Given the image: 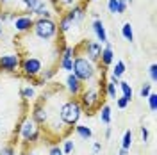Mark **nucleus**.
Listing matches in <instances>:
<instances>
[{
  "instance_id": "obj_47",
  "label": "nucleus",
  "mask_w": 157,
  "mask_h": 155,
  "mask_svg": "<svg viewBox=\"0 0 157 155\" xmlns=\"http://www.w3.org/2000/svg\"><path fill=\"white\" fill-rule=\"evenodd\" d=\"M21 155H25V153H21Z\"/></svg>"
},
{
  "instance_id": "obj_29",
  "label": "nucleus",
  "mask_w": 157,
  "mask_h": 155,
  "mask_svg": "<svg viewBox=\"0 0 157 155\" xmlns=\"http://www.w3.org/2000/svg\"><path fill=\"white\" fill-rule=\"evenodd\" d=\"M61 150H63V153L64 155H70L73 150H75V145H73V141L71 139H66L64 143H63V146H61Z\"/></svg>"
},
{
  "instance_id": "obj_28",
  "label": "nucleus",
  "mask_w": 157,
  "mask_h": 155,
  "mask_svg": "<svg viewBox=\"0 0 157 155\" xmlns=\"http://www.w3.org/2000/svg\"><path fill=\"white\" fill-rule=\"evenodd\" d=\"M152 82H145L143 86H141V89H139V96L141 98H148V95L152 93Z\"/></svg>"
},
{
  "instance_id": "obj_30",
  "label": "nucleus",
  "mask_w": 157,
  "mask_h": 155,
  "mask_svg": "<svg viewBox=\"0 0 157 155\" xmlns=\"http://www.w3.org/2000/svg\"><path fill=\"white\" fill-rule=\"evenodd\" d=\"M148 109H150L152 112L157 111V95L155 93H150V95H148Z\"/></svg>"
},
{
  "instance_id": "obj_13",
  "label": "nucleus",
  "mask_w": 157,
  "mask_h": 155,
  "mask_svg": "<svg viewBox=\"0 0 157 155\" xmlns=\"http://www.w3.org/2000/svg\"><path fill=\"white\" fill-rule=\"evenodd\" d=\"M91 29H93V34H95V38L100 45H105L109 41L107 38V29H105V25H104V21L102 20H93V23H91Z\"/></svg>"
},
{
  "instance_id": "obj_3",
  "label": "nucleus",
  "mask_w": 157,
  "mask_h": 155,
  "mask_svg": "<svg viewBox=\"0 0 157 155\" xmlns=\"http://www.w3.org/2000/svg\"><path fill=\"white\" fill-rule=\"evenodd\" d=\"M78 102L82 105L84 114L91 116L93 112H97L98 109L102 107V93L98 91V87L91 86V87H84L82 93L78 95Z\"/></svg>"
},
{
  "instance_id": "obj_6",
  "label": "nucleus",
  "mask_w": 157,
  "mask_h": 155,
  "mask_svg": "<svg viewBox=\"0 0 157 155\" xmlns=\"http://www.w3.org/2000/svg\"><path fill=\"white\" fill-rule=\"evenodd\" d=\"M20 70L29 80H36L39 77V73L43 71V61L39 57H32V55L23 57L20 61Z\"/></svg>"
},
{
  "instance_id": "obj_18",
  "label": "nucleus",
  "mask_w": 157,
  "mask_h": 155,
  "mask_svg": "<svg viewBox=\"0 0 157 155\" xmlns=\"http://www.w3.org/2000/svg\"><path fill=\"white\" fill-rule=\"evenodd\" d=\"M118 89L121 91V96L127 98L128 102H132V98H134V91H132V86L128 84L127 80H120V84H118Z\"/></svg>"
},
{
  "instance_id": "obj_45",
  "label": "nucleus",
  "mask_w": 157,
  "mask_h": 155,
  "mask_svg": "<svg viewBox=\"0 0 157 155\" xmlns=\"http://www.w3.org/2000/svg\"><path fill=\"white\" fill-rule=\"evenodd\" d=\"M0 130H2V119H0Z\"/></svg>"
},
{
  "instance_id": "obj_31",
  "label": "nucleus",
  "mask_w": 157,
  "mask_h": 155,
  "mask_svg": "<svg viewBox=\"0 0 157 155\" xmlns=\"http://www.w3.org/2000/svg\"><path fill=\"white\" fill-rule=\"evenodd\" d=\"M0 155H18V153H16L14 145H6L0 148Z\"/></svg>"
},
{
  "instance_id": "obj_4",
  "label": "nucleus",
  "mask_w": 157,
  "mask_h": 155,
  "mask_svg": "<svg viewBox=\"0 0 157 155\" xmlns=\"http://www.w3.org/2000/svg\"><path fill=\"white\" fill-rule=\"evenodd\" d=\"M16 137H20L25 145H34L41 139V127L36 125L30 116L23 118V121L16 128Z\"/></svg>"
},
{
  "instance_id": "obj_42",
  "label": "nucleus",
  "mask_w": 157,
  "mask_h": 155,
  "mask_svg": "<svg viewBox=\"0 0 157 155\" xmlns=\"http://www.w3.org/2000/svg\"><path fill=\"white\" fill-rule=\"evenodd\" d=\"M93 20H100V14L98 13H93Z\"/></svg>"
},
{
  "instance_id": "obj_12",
  "label": "nucleus",
  "mask_w": 157,
  "mask_h": 155,
  "mask_svg": "<svg viewBox=\"0 0 157 155\" xmlns=\"http://www.w3.org/2000/svg\"><path fill=\"white\" fill-rule=\"evenodd\" d=\"M82 89H84V84H82L73 73H68V75H66V91L70 93V96L78 98V95L82 93Z\"/></svg>"
},
{
  "instance_id": "obj_14",
  "label": "nucleus",
  "mask_w": 157,
  "mask_h": 155,
  "mask_svg": "<svg viewBox=\"0 0 157 155\" xmlns=\"http://www.w3.org/2000/svg\"><path fill=\"white\" fill-rule=\"evenodd\" d=\"M100 66L102 68H109L113 62H114V50H113V43L107 41L105 45H104V48H102V54H100Z\"/></svg>"
},
{
  "instance_id": "obj_43",
  "label": "nucleus",
  "mask_w": 157,
  "mask_h": 155,
  "mask_svg": "<svg viewBox=\"0 0 157 155\" xmlns=\"http://www.w3.org/2000/svg\"><path fill=\"white\" fill-rule=\"evenodd\" d=\"M4 34V25H2V21H0V36Z\"/></svg>"
},
{
  "instance_id": "obj_32",
  "label": "nucleus",
  "mask_w": 157,
  "mask_h": 155,
  "mask_svg": "<svg viewBox=\"0 0 157 155\" xmlns=\"http://www.w3.org/2000/svg\"><path fill=\"white\" fill-rule=\"evenodd\" d=\"M18 0H0V11H11V7L16 4Z\"/></svg>"
},
{
  "instance_id": "obj_17",
  "label": "nucleus",
  "mask_w": 157,
  "mask_h": 155,
  "mask_svg": "<svg viewBox=\"0 0 157 155\" xmlns=\"http://www.w3.org/2000/svg\"><path fill=\"white\" fill-rule=\"evenodd\" d=\"M98 114H100V121L104 125H111V119H113V109L107 104H102V107L98 109Z\"/></svg>"
},
{
  "instance_id": "obj_9",
  "label": "nucleus",
  "mask_w": 157,
  "mask_h": 155,
  "mask_svg": "<svg viewBox=\"0 0 157 155\" xmlns=\"http://www.w3.org/2000/svg\"><path fill=\"white\" fill-rule=\"evenodd\" d=\"M20 55L18 54H2L0 55V71L14 73L20 70Z\"/></svg>"
},
{
  "instance_id": "obj_1",
  "label": "nucleus",
  "mask_w": 157,
  "mask_h": 155,
  "mask_svg": "<svg viewBox=\"0 0 157 155\" xmlns=\"http://www.w3.org/2000/svg\"><path fill=\"white\" fill-rule=\"evenodd\" d=\"M82 116H84V111H82V105H80L78 98H68L66 102H63L57 112V118L70 128H73L77 125Z\"/></svg>"
},
{
  "instance_id": "obj_21",
  "label": "nucleus",
  "mask_w": 157,
  "mask_h": 155,
  "mask_svg": "<svg viewBox=\"0 0 157 155\" xmlns=\"http://www.w3.org/2000/svg\"><path fill=\"white\" fill-rule=\"evenodd\" d=\"M125 71H127V66H125V62L123 61H116L114 62V66H113V71H111V75L116 78H121L125 75Z\"/></svg>"
},
{
  "instance_id": "obj_10",
  "label": "nucleus",
  "mask_w": 157,
  "mask_h": 155,
  "mask_svg": "<svg viewBox=\"0 0 157 155\" xmlns=\"http://www.w3.org/2000/svg\"><path fill=\"white\" fill-rule=\"evenodd\" d=\"M32 25H34V18L32 14H25V13H20L18 16L13 21V27L16 32L20 34H25V32H30L32 30Z\"/></svg>"
},
{
  "instance_id": "obj_2",
  "label": "nucleus",
  "mask_w": 157,
  "mask_h": 155,
  "mask_svg": "<svg viewBox=\"0 0 157 155\" xmlns=\"http://www.w3.org/2000/svg\"><path fill=\"white\" fill-rule=\"evenodd\" d=\"M71 73H73L82 84H86V82H95V78H97V75H98V70H97V66H95V62H91V61L86 59L84 55H75Z\"/></svg>"
},
{
  "instance_id": "obj_15",
  "label": "nucleus",
  "mask_w": 157,
  "mask_h": 155,
  "mask_svg": "<svg viewBox=\"0 0 157 155\" xmlns=\"http://www.w3.org/2000/svg\"><path fill=\"white\" fill-rule=\"evenodd\" d=\"M32 14L38 16V18H52V11L48 9V2L39 0V4L36 6V9L32 11Z\"/></svg>"
},
{
  "instance_id": "obj_46",
  "label": "nucleus",
  "mask_w": 157,
  "mask_h": 155,
  "mask_svg": "<svg viewBox=\"0 0 157 155\" xmlns=\"http://www.w3.org/2000/svg\"><path fill=\"white\" fill-rule=\"evenodd\" d=\"M91 2H95V0H91Z\"/></svg>"
},
{
  "instance_id": "obj_8",
  "label": "nucleus",
  "mask_w": 157,
  "mask_h": 155,
  "mask_svg": "<svg viewBox=\"0 0 157 155\" xmlns=\"http://www.w3.org/2000/svg\"><path fill=\"white\" fill-rule=\"evenodd\" d=\"M30 118H32L34 123L39 125V127L47 125V121L50 119V116H48V109L45 105V100H43V98H39L38 102H34L32 111H30Z\"/></svg>"
},
{
  "instance_id": "obj_5",
  "label": "nucleus",
  "mask_w": 157,
  "mask_h": 155,
  "mask_svg": "<svg viewBox=\"0 0 157 155\" xmlns=\"http://www.w3.org/2000/svg\"><path fill=\"white\" fill-rule=\"evenodd\" d=\"M32 32L36 38L43 39V41H50L59 34L57 21L54 18H36L34 25H32Z\"/></svg>"
},
{
  "instance_id": "obj_23",
  "label": "nucleus",
  "mask_w": 157,
  "mask_h": 155,
  "mask_svg": "<svg viewBox=\"0 0 157 155\" xmlns=\"http://www.w3.org/2000/svg\"><path fill=\"white\" fill-rule=\"evenodd\" d=\"M71 27H73V23L70 21V18L66 16V14H63V16H61V20H59L57 30L61 32V34H66V32H68V30L71 29Z\"/></svg>"
},
{
  "instance_id": "obj_41",
  "label": "nucleus",
  "mask_w": 157,
  "mask_h": 155,
  "mask_svg": "<svg viewBox=\"0 0 157 155\" xmlns=\"http://www.w3.org/2000/svg\"><path fill=\"white\" fill-rule=\"evenodd\" d=\"M118 155H128V150H123V148H120V152H118Z\"/></svg>"
},
{
  "instance_id": "obj_44",
  "label": "nucleus",
  "mask_w": 157,
  "mask_h": 155,
  "mask_svg": "<svg viewBox=\"0 0 157 155\" xmlns=\"http://www.w3.org/2000/svg\"><path fill=\"white\" fill-rule=\"evenodd\" d=\"M125 2H127V4H132V2H134V0H125Z\"/></svg>"
},
{
  "instance_id": "obj_19",
  "label": "nucleus",
  "mask_w": 157,
  "mask_h": 155,
  "mask_svg": "<svg viewBox=\"0 0 157 155\" xmlns=\"http://www.w3.org/2000/svg\"><path fill=\"white\" fill-rule=\"evenodd\" d=\"M121 38L125 39V41H128V43L134 41V29H132L130 21H125V23L121 25Z\"/></svg>"
},
{
  "instance_id": "obj_38",
  "label": "nucleus",
  "mask_w": 157,
  "mask_h": 155,
  "mask_svg": "<svg viewBox=\"0 0 157 155\" xmlns=\"http://www.w3.org/2000/svg\"><path fill=\"white\" fill-rule=\"evenodd\" d=\"M100 150H102V143H100V141H95V143H93V148H91V155H98Z\"/></svg>"
},
{
  "instance_id": "obj_33",
  "label": "nucleus",
  "mask_w": 157,
  "mask_h": 155,
  "mask_svg": "<svg viewBox=\"0 0 157 155\" xmlns=\"http://www.w3.org/2000/svg\"><path fill=\"white\" fill-rule=\"evenodd\" d=\"M148 77L152 82H157V64H150L148 68Z\"/></svg>"
},
{
  "instance_id": "obj_40",
  "label": "nucleus",
  "mask_w": 157,
  "mask_h": 155,
  "mask_svg": "<svg viewBox=\"0 0 157 155\" xmlns=\"http://www.w3.org/2000/svg\"><path fill=\"white\" fill-rule=\"evenodd\" d=\"M111 136H113V128L107 127V128H105V139H111Z\"/></svg>"
},
{
  "instance_id": "obj_34",
  "label": "nucleus",
  "mask_w": 157,
  "mask_h": 155,
  "mask_svg": "<svg viewBox=\"0 0 157 155\" xmlns=\"http://www.w3.org/2000/svg\"><path fill=\"white\" fill-rule=\"evenodd\" d=\"M107 9L111 14H116L118 13V0H107Z\"/></svg>"
},
{
  "instance_id": "obj_25",
  "label": "nucleus",
  "mask_w": 157,
  "mask_h": 155,
  "mask_svg": "<svg viewBox=\"0 0 157 155\" xmlns=\"http://www.w3.org/2000/svg\"><path fill=\"white\" fill-rule=\"evenodd\" d=\"M132 141H134V136H132V130H127L123 137H121V148L123 150H128L130 152V148H132Z\"/></svg>"
},
{
  "instance_id": "obj_7",
  "label": "nucleus",
  "mask_w": 157,
  "mask_h": 155,
  "mask_svg": "<svg viewBox=\"0 0 157 155\" xmlns=\"http://www.w3.org/2000/svg\"><path fill=\"white\" fill-rule=\"evenodd\" d=\"M77 48H84V54H77V55H84L86 59H89L91 62H98L100 61V54H102V45L98 41H91V39H86L78 45Z\"/></svg>"
},
{
  "instance_id": "obj_26",
  "label": "nucleus",
  "mask_w": 157,
  "mask_h": 155,
  "mask_svg": "<svg viewBox=\"0 0 157 155\" xmlns=\"http://www.w3.org/2000/svg\"><path fill=\"white\" fill-rule=\"evenodd\" d=\"M54 2V6H56V9H70V7H73L75 4H77V0H52Z\"/></svg>"
},
{
  "instance_id": "obj_22",
  "label": "nucleus",
  "mask_w": 157,
  "mask_h": 155,
  "mask_svg": "<svg viewBox=\"0 0 157 155\" xmlns=\"http://www.w3.org/2000/svg\"><path fill=\"white\" fill-rule=\"evenodd\" d=\"M73 59L75 57H63L61 55L57 68H61L63 71H66V73H71V70H73Z\"/></svg>"
},
{
  "instance_id": "obj_20",
  "label": "nucleus",
  "mask_w": 157,
  "mask_h": 155,
  "mask_svg": "<svg viewBox=\"0 0 157 155\" xmlns=\"http://www.w3.org/2000/svg\"><path fill=\"white\" fill-rule=\"evenodd\" d=\"M20 96H21L23 102H30V100H34V96H36V89H34V86L21 87V89H20Z\"/></svg>"
},
{
  "instance_id": "obj_24",
  "label": "nucleus",
  "mask_w": 157,
  "mask_h": 155,
  "mask_svg": "<svg viewBox=\"0 0 157 155\" xmlns=\"http://www.w3.org/2000/svg\"><path fill=\"white\" fill-rule=\"evenodd\" d=\"M105 95H107L111 100H116L118 98V84H114V82H105Z\"/></svg>"
},
{
  "instance_id": "obj_37",
  "label": "nucleus",
  "mask_w": 157,
  "mask_h": 155,
  "mask_svg": "<svg viewBox=\"0 0 157 155\" xmlns=\"http://www.w3.org/2000/svg\"><path fill=\"white\" fill-rule=\"evenodd\" d=\"M128 104H130V102H128L127 98H123V96H118V98H116V105H118V109H125Z\"/></svg>"
},
{
  "instance_id": "obj_39",
  "label": "nucleus",
  "mask_w": 157,
  "mask_h": 155,
  "mask_svg": "<svg viewBox=\"0 0 157 155\" xmlns=\"http://www.w3.org/2000/svg\"><path fill=\"white\" fill-rule=\"evenodd\" d=\"M48 155H64V153H63V150H61V146H50V150H48Z\"/></svg>"
},
{
  "instance_id": "obj_36",
  "label": "nucleus",
  "mask_w": 157,
  "mask_h": 155,
  "mask_svg": "<svg viewBox=\"0 0 157 155\" xmlns=\"http://www.w3.org/2000/svg\"><path fill=\"white\" fill-rule=\"evenodd\" d=\"M148 139H150V132H148V128L147 127H141V143L147 145Z\"/></svg>"
},
{
  "instance_id": "obj_35",
  "label": "nucleus",
  "mask_w": 157,
  "mask_h": 155,
  "mask_svg": "<svg viewBox=\"0 0 157 155\" xmlns=\"http://www.w3.org/2000/svg\"><path fill=\"white\" fill-rule=\"evenodd\" d=\"M127 7H128V4L125 0H118V13L116 14H125L127 13Z\"/></svg>"
},
{
  "instance_id": "obj_11",
  "label": "nucleus",
  "mask_w": 157,
  "mask_h": 155,
  "mask_svg": "<svg viewBox=\"0 0 157 155\" xmlns=\"http://www.w3.org/2000/svg\"><path fill=\"white\" fill-rule=\"evenodd\" d=\"M66 16L70 18V21L75 25V23H80V21H84L86 18V6H84V2H80V4H75L73 7H70L66 13H64Z\"/></svg>"
},
{
  "instance_id": "obj_27",
  "label": "nucleus",
  "mask_w": 157,
  "mask_h": 155,
  "mask_svg": "<svg viewBox=\"0 0 157 155\" xmlns=\"http://www.w3.org/2000/svg\"><path fill=\"white\" fill-rule=\"evenodd\" d=\"M39 0H21V7L25 11V14H32V11L36 9Z\"/></svg>"
},
{
  "instance_id": "obj_16",
  "label": "nucleus",
  "mask_w": 157,
  "mask_h": 155,
  "mask_svg": "<svg viewBox=\"0 0 157 155\" xmlns=\"http://www.w3.org/2000/svg\"><path fill=\"white\" fill-rule=\"evenodd\" d=\"M73 130H75V134H77L82 141H89V139L93 137V130H91V127H88V125L77 123V125L73 127Z\"/></svg>"
}]
</instances>
